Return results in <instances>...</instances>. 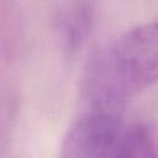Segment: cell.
<instances>
[{
  "label": "cell",
  "instance_id": "1",
  "mask_svg": "<svg viewBox=\"0 0 158 158\" xmlns=\"http://www.w3.org/2000/svg\"><path fill=\"white\" fill-rule=\"evenodd\" d=\"M158 83V22L131 28L104 48L85 80L91 106L122 111L127 100Z\"/></svg>",
  "mask_w": 158,
  "mask_h": 158
},
{
  "label": "cell",
  "instance_id": "2",
  "mask_svg": "<svg viewBox=\"0 0 158 158\" xmlns=\"http://www.w3.org/2000/svg\"><path fill=\"white\" fill-rule=\"evenodd\" d=\"M121 112L91 106L68 130L62 158H118L125 133Z\"/></svg>",
  "mask_w": 158,
  "mask_h": 158
},
{
  "label": "cell",
  "instance_id": "3",
  "mask_svg": "<svg viewBox=\"0 0 158 158\" xmlns=\"http://www.w3.org/2000/svg\"><path fill=\"white\" fill-rule=\"evenodd\" d=\"M118 158H158V138L146 125L125 130Z\"/></svg>",
  "mask_w": 158,
  "mask_h": 158
}]
</instances>
